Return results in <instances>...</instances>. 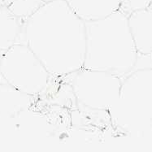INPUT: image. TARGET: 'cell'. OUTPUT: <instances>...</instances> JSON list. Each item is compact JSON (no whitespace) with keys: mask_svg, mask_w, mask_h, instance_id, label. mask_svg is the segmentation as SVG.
<instances>
[{"mask_svg":"<svg viewBox=\"0 0 152 152\" xmlns=\"http://www.w3.org/2000/svg\"><path fill=\"white\" fill-rule=\"evenodd\" d=\"M23 25L7 7L0 6V54L18 42Z\"/></svg>","mask_w":152,"mask_h":152,"instance_id":"obj_9","label":"cell"},{"mask_svg":"<svg viewBox=\"0 0 152 152\" xmlns=\"http://www.w3.org/2000/svg\"><path fill=\"white\" fill-rule=\"evenodd\" d=\"M14 0H0V6L8 8V7L13 3Z\"/></svg>","mask_w":152,"mask_h":152,"instance_id":"obj_12","label":"cell"},{"mask_svg":"<svg viewBox=\"0 0 152 152\" xmlns=\"http://www.w3.org/2000/svg\"><path fill=\"white\" fill-rule=\"evenodd\" d=\"M51 77L25 44L17 42L0 54V81L25 94L41 95Z\"/></svg>","mask_w":152,"mask_h":152,"instance_id":"obj_4","label":"cell"},{"mask_svg":"<svg viewBox=\"0 0 152 152\" xmlns=\"http://www.w3.org/2000/svg\"><path fill=\"white\" fill-rule=\"evenodd\" d=\"M44 3V0H14L7 9L24 24Z\"/></svg>","mask_w":152,"mask_h":152,"instance_id":"obj_10","label":"cell"},{"mask_svg":"<svg viewBox=\"0 0 152 152\" xmlns=\"http://www.w3.org/2000/svg\"><path fill=\"white\" fill-rule=\"evenodd\" d=\"M50 1H54V0H44L45 3H47V2H50Z\"/></svg>","mask_w":152,"mask_h":152,"instance_id":"obj_13","label":"cell"},{"mask_svg":"<svg viewBox=\"0 0 152 152\" xmlns=\"http://www.w3.org/2000/svg\"><path fill=\"white\" fill-rule=\"evenodd\" d=\"M72 12L84 22L107 17L120 9L122 0H65Z\"/></svg>","mask_w":152,"mask_h":152,"instance_id":"obj_7","label":"cell"},{"mask_svg":"<svg viewBox=\"0 0 152 152\" xmlns=\"http://www.w3.org/2000/svg\"><path fill=\"white\" fill-rule=\"evenodd\" d=\"M151 3L152 0H122L119 10L129 16L135 11L149 8Z\"/></svg>","mask_w":152,"mask_h":152,"instance_id":"obj_11","label":"cell"},{"mask_svg":"<svg viewBox=\"0 0 152 152\" xmlns=\"http://www.w3.org/2000/svg\"><path fill=\"white\" fill-rule=\"evenodd\" d=\"M108 112L123 126L130 121H152V55H138L133 71L122 79L118 101Z\"/></svg>","mask_w":152,"mask_h":152,"instance_id":"obj_3","label":"cell"},{"mask_svg":"<svg viewBox=\"0 0 152 152\" xmlns=\"http://www.w3.org/2000/svg\"><path fill=\"white\" fill-rule=\"evenodd\" d=\"M129 27L138 55H152V10H138L128 16Z\"/></svg>","mask_w":152,"mask_h":152,"instance_id":"obj_6","label":"cell"},{"mask_svg":"<svg viewBox=\"0 0 152 152\" xmlns=\"http://www.w3.org/2000/svg\"><path fill=\"white\" fill-rule=\"evenodd\" d=\"M62 78L72 87L76 102L85 107L109 112L119 99L122 79L114 74L82 68Z\"/></svg>","mask_w":152,"mask_h":152,"instance_id":"obj_5","label":"cell"},{"mask_svg":"<svg viewBox=\"0 0 152 152\" xmlns=\"http://www.w3.org/2000/svg\"><path fill=\"white\" fill-rule=\"evenodd\" d=\"M34 98L0 81V117H12L28 110Z\"/></svg>","mask_w":152,"mask_h":152,"instance_id":"obj_8","label":"cell"},{"mask_svg":"<svg viewBox=\"0 0 152 152\" xmlns=\"http://www.w3.org/2000/svg\"><path fill=\"white\" fill-rule=\"evenodd\" d=\"M18 42L27 45L52 77H64L84 66L86 23L65 0L44 3L24 23Z\"/></svg>","mask_w":152,"mask_h":152,"instance_id":"obj_1","label":"cell"},{"mask_svg":"<svg viewBox=\"0 0 152 152\" xmlns=\"http://www.w3.org/2000/svg\"><path fill=\"white\" fill-rule=\"evenodd\" d=\"M86 23V48L83 68L107 72L121 79L133 71L138 53L128 16L118 10L107 17Z\"/></svg>","mask_w":152,"mask_h":152,"instance_id":"obj_2","label":"cell"}]
</instances>
